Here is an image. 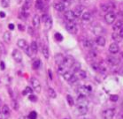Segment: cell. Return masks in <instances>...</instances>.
<instances>
[{
  "label": "cell",
  "instance_id": "cell-1",
  "mask_svg": "<svg viewBox=\"0 0 123 119\" xmlns=\"http://www.w3.org/2000/svg\"><path fill=\"white\" fill-rule=\"evenodd\" d=\"M115 20H116V14L113 11H109V12H107L105 14V21L106 24L112 25V23L115 22Z\"/></svg>",
  "mask_w": 123,
  "mask_h": 119
},
{
  "label": "cell",
  "instance_id": "cell-2",
  "mask_svg": "<svg viewBox=\"0 0 123 119\" xmlns=\"http://www.w3.org/2000/svg\"><path fill=\"white\" fill-rule=\"evenodd\" d=\"M115 116L114 108H106L102 112V116L104 119H112Z\"/></svg>",
  "mask_w": 123,
  "mask_h": 119
},
{
  "label": "cell",
  "instance_id": "cell-3",
  "mask_svg": "<svg viewBox=\"0 0 123 119\" xmlns=\"http://www.w3.org/2000/svg\"><path fill=\"white\" fill-rule=\"evenodd\" d=\"M92 32L93 34L97 36H101V34H103L105 33V29L100 24L98 23H96L92 26Z\"/></svg>",
  "mask_w": 123,
  "mask_h": 119
},
{
  "label": "cell",
  "instance_id": "cell-4",
  "mask_svg": "<svg viewBox=\"0 0 123 119\" xmlns=\"http://www.w3.org/2000/svg\"><path fill=\"white\" fill-rule=\"evenodd\" d=\"M74 62H75V60H74V58L72 56H67V57H64V60H63L62 64L64 66L67 67V68H71L72 65L74 64Z\"/></svg>",
  "mask_w": 123,
  "mask_h": 119
},
{
  "label": "cell",
  "instance_id": "cell-5",
  "mask_svg": "<svg viewBox=\"0 0 123 119\" xmlns=\"http://www.w3.org/2000/svg\"><path fill=\"white\" fill-rule=\"evenodd\" d=\"M66 29L67 30V32H69V33L72 34H77V31H78L77 26L75 25L74 22H67V24H66Z\"/></svg>",
  "mask_w": 123,
  "mask_h": 119
},
{
  "label": "cell",
  "instance_id": "cell-6",
  "mask_svg": "<svg viewBox=\"0 0 123 119\" xmlns=\"http://www.w3.org/2000/svg\"><path fill=\"white\" fill-rule=\"evenodd\" d=\"M88 106H84V105H77L75 108V114L78 115V116H83V115H86L88 113Z\"/></svg>",
  "mask_w": 123,
  "mask_h": 119
},
{
  "label": "cell",
  "instance_id": "cell-7",
  "mask_svg": "<svg viewBox=\"0 0 123 119\" xmlns=\"http://www.w3.org/2000/svg\"><path fill=\"white\" fill-rule=\"evenodd\" d=\"M30 82H31V85H32V87L34 88V90L37 93H40L41 92V83H40V81L37 79V78H32L30 79Z\"/></svg>",
  "mask_w": 123,
  "mask_h": 119
},
{
  "label": "cell",
  "instance_id": "cell-8",
  "mask_svg": "<svg viewBox=\"0 0 123 119\" xmlns=\"http://www.w3.org/2000/svg\"><path fill=\"white\" fill-rule=\"evenodd\" d=\"M77 90H78L79 94H81V95H85V96H86L87 94H89L90 92H91V86H80Z\"/></svg>",
  "mask_w": 123,
  "mask_h": 119
},
{
  "label": "cell",
  "instance_id": "cell-9",
  "mask_svg": "<svg viewBox=\"0 0 123 119\" xmlns=\"http://www.w3.org/2000/svg\"><path fill=\"white\" fill-rule=\"evenodd\" d=\"M12 58L17 63H21L22 62V55H21V53L19 50L14 49L12 52Z\"/></svg>",
  "mask_w": 123,
  "mask_h": 119
},
{
  "label": "cell",
  "instance_id": "cell-10",
  "mask_svg": "<svg viewBox=\"0 0 123 119\" xmlns=\"http://www.w3.org/2000/svg\"><path fill=\"white\" fill-rule=\"evenodd\" d=\"M76 102H77L78 105H84V106L89 105V100L87 99V97L85 95H81V94H79L78 98L76 100Z\"/></svg>",
  "mask_w": 123,
  "mask_h": 119
},
{
  "label": "cell",
  "instance_id": "cell-11",
  "mask_svg": "<svg viewBox=\"0 0 123 119\" xmlns=\"http://www.w3.org/2000/svg\"><path fill=\"white\" fill-rule=\"evenodd\" d=\"M64 16L68 22H74V20L76 19V17L74 16L73 11H70V10L69 11H65Z\"/></svg>",
  "mask_w": 123,
  "mask_h": 119
},
{
  "label": "cell",
  "instance_id": "cell-12",
  "mask_svg": "<svg viewBox=\"0 0 123 119\" xmlns=\"http://www.w3.org/2000/svg\"><path fill=\"white\" fill-rule=\"evenodd\" d=\"M106 62L108 64L112 65V66H114V65H117V64H120V59L113 57V56H109L106 59Z\"/></svg>",
  "mask_w": 123,
  "mask_h": 119
},
{
  "label": "cell",
  "instance_id": "cell-13",
  "mask_svg": "<svg viewBox=\"0 0 123 119\" xmlns=\"http://www.w3.org/2000/svg\"><path fill=\"white\" fill-rule=\"evenodd\" d=\"M82 45H83V47L87 50H92L93 47H94V43L90 39H84L83 41H82Z\"/></svg>",
  "mask_w": 123,
  "mask_h": 119
},
{
  "label": "cell",
  "instance_id": "cell-14",
  "mask_svg": "<svg viewBox=\"0 0 123 119\" xmlns=\"http://www.w3.org/2000/svg\"><path fill=\"white\" fill-rule=\"evenodd\" d=\"M109 51L110 53H112V54H117L119 51H120V47H119V45L117 43H111L109 46Z\"/></svg>",
  "mask_w": 123,
  "mask_h": 119
},
{
  "label": "cell",
  "instance_id": "cell-15",
  "mask_svg": "<svg viewBox=\"0 0 123 119\" xmlns=\"http://www.w3.org/2000/svg\"><path fill=\"white\" fill-rule=\"evenodd\" d=\"M83 9H84V7L83 6H76L75 8H74V10L73 11L74 16H75L76 18L81 16V15H82V12H83Z\"/></svg>",
  "mask_w": 123,
  "mask_h": 119
},
{
  "label": "cell",
  "instance_id": "cell-16",
  "mask_svg": "<svg viewBox=\"0 0 123 119\" xmlns=\"http://www.w3.org/2000/svg\"><path fill=\"white\" fill-rule=\"evenodd\" d=\"M96 43L98 45V46H101V47H104L105 43H106V41H105V38L103 37V36H97L96 38Z\"/></svg>",
  "mask_w": 123,
  "mask_h": 119
},
{
  "label": "cell",
  "instance_id": "cell-17",
  "mask_svg": "<svg viewBox=\"0 0 123 119\" xmlns=\"http://www.w3.org/2000/svg\"><path fill=\"white\" fill-rule=\"evenodd\" d=\"M32 23H33V26L36 28H39V27H40V23H41V19H40L39 15L36 14V15L33 17V20H32Z\"/></svg>",
  "mask_w": 123,
  "mask_h": 119
},
{
  "label": "cell",
  "instance_id": "cell-18",
  "mask_svg": "<svg viewBox=\"0 0 123 119\" xmlns=\"http://www.w3.org/2000/svg\"><path fill=\"white\" fill-rule=\"evenodd\" d=\"M101 10L104 11V12H109V11H112V4L107 3V4H102L101 5Z\"/></svg>",
  "mask_w": 123,
  "mask_h": 119
},
{
  "label": "cell",
  "instance_id": "cell-19",
  "mask_svg": "<svg viewBox=\"0 0 123 119\" xmlns=\"http://www.w3.org/2000/svg\"><path fill=\"white\" fill-rule=\"evenodd\" d=\"M43 24H44L45 30H50V28H51V27H52V19L49 16L48 17V19L43 22Z\"/></svg>",
  "mask_w": 123,
  "mask_h": 119
},
{
  "label": "cell",
  "instance_id": "cell-20",
  "mask_svg": "<svg viewBox=\"0 0 123 119\" xmlns=\"http://www.w3.org/2000/svg\"><path fill=\"white\" fill-rule=\"evenodd\" d=\"M81 18H82V20H83V21H85V22H90V21H91V20H92V15H91V13L88 12V11H86V12L82 13V15H81Z\"/></svg>",
  "mask_w": 123,
  "mask_h": 119
},
{
  "label": "cell",
  "instance_id": "cell-21",
  "mask_svg": "<svg viewBox=\"0 0 123 119\" xmlns=\"http://www.w3.org/2000/svg\"><path fill=\"white\" fill-rule=\"evenodd\" d=\"M54 8L56 9L58 11H64L66 9V6L62 2H58V3L54 4Z\"/></svg>",
  "mask_w": 123,
  "mask_h": 119
},
{
  "label": "cell",
  "instance_id": "cell-22",
  "mask_svg": "<svg viewBox=\"0 0 123 119\" xmlns=\"http://www.w3.org/2000/svg\"><path fill=\"white\" fill-rule=\"evenodd\" d=\"M81 70V64L79 62H74V64L71 67V71L70 72L73 73H76V72Z\"/></svg>",
  "mask_w": 123,
  "mask_h": 119
},
{
  "label": "cell",
  "instance_id": "cell-23",
  "mask_svg": "<svg viewBox=\"0 0 123 119\" xmlns=\"http://www.w3.org/2000/svg\"><path fill=\"white\" fill-rule=\"evenodd\" d=\"M64 56L62 55V54H57L56 56H55V57H54V59H55V63H56L58 65H59V64H62V63H63V60H64Z\"/></svg>",
  "mask_w": 123,
  "mask_h": 119
},
{
  "label": "cell",
  "instance_id": "cell-24",
  "mask_svg": "<svg viewBox=\"0 0 123 119\" xmlns=\"http://www.w3.org/2000/svg\"><path fill=\"white\" fill-rule=\"evenodd\" d=\"M75 76L78 78V79H85L87 78V73L83 70H80V71H78V72H76Z\"/></svg>",
  "mask_w": 123,
  "mask_h": 119
},
{
  "label": "cell",
  "instance_id": "cell-25",
  "mask_svg": "<svg viewBox=\"0 0 123 119\" xmlns=\"http://www.w3.org/2000/svg\"><path fill=\"white\" fill-rule=\"evenodd\" d=\"M123 27V20H121V19H119V20H117L116 22L113 24V28H112V29L114 31H118L120 28H121Z\"/></svg>",
  "mask_w": 123,
  "mask_h": 119
},
{
  "label": "cell",
  "instance_id": "cell-26",
  "mask_svg": "<svg viewBox=\"0 0 123 119\" xmlns=\"http://www.w3.org/2000/svg\"><path fill=\"white\" fill-rule=\"evenodd\" d=\"M35 6H36V8L37 10H42L44 7V2H43V0H37L36 4H35Z\"/></svg>",
  "mask_w": 123,
  "mask_h": 119
},
{
  "label": "cell",
  "instance_id": "cell-27",
  "mask_svg": "<svg viewBox=\"0 0 123 119\" xmlns=\"http://www.w3.org/2000/svg\"><path fill=\"white\" fill-rule=\"evenodd\" d=\"M3 39H4V41H5V42H7V43H9V42H11V40H12V34H11V33H10L9 31L6 32V33L4 34Z\"/></svg>",
  "mask_w": 123,
  "mask_h": 119
},
{
  "label": "cell",
  "instance_id": "cell-28",
  "mask_svg": "<svg viewBox=\"0 0 123 119\" xmlns=\"http://www.w3.org/2000/svg\"><path fill=\"white\" fill-rule=\"evenodd\" d=\"M42 53L43 55V57H44L46 59H48V58L50 57V52H49V49H48L47 46H43L42 48Z\"/></svg>",
  "mask_w": 123,
  "mask_h": 119
},
{
  "label": "cell",
  "instance_id": "cell-29",
  "mask_svg": "<svg viewBox=\"0 0 123 119\" xmlns=\"http://www.w3.org/2000/svg\"><path fill=\"white\" fill-rule=\"evenodd\" d=\"M29 46H30L31 50H32L34 54L37 53V51H38V44H37V42H36V41H33V42H31V44L29 45Z\"/></svg>",
  "mask_w": 123,
  "mask_h": 119
},
{
  "label": "cell",
  "instance_id": "cell-30",
  "mask_svg": "<svg viewBox=\"0 0 123 119\" xmlns=\"http://www.w3.org/2000/svg\"><path fill=\"white\" fill-rule=\"evenodd\" d=\"M67 67L64 66L63 64H59V67H58V70H57V72H58V73H59V74L63 75V74L65 73V72H67Z\"/></svg>",
  "mask_w": 123,
  "mask_h": 119
},
{
  "label": "cell",
  "instance_id": "cell-31",
  "mask_svg": "<svg viewBox=\"0 0 123 119\" xmlns=\"http://www.w3.org/2000/svg\"><path fill=\"white\" fill-rule=\"evenodd\" d=\"M40 65H41V61H40V59H36V60H34L33 63H32V67H33L34 70L39 69Z\"/></svg>",
  "mask_w": 123,
  "mask_h": 119
},
{
  "label": "cell",
  "instance_id": "cell-32",
  "mask_svg": "<svg viewBox=\"0 0 123 119\" xmlns=\"http://www.w3.org/2000/svg\"><path fill=\"white\" fill-rule=\"evenodd\" d=\"M48 94H49V96H50V98H52V99H55L57 97L56 92H55V90H54L53 88H51V87H49V88H48Z\"/></svg>",
  "mask_w": 123,
  "mask_h": 119
},
{
  "label": "cell",
  "instance_id": "cell-33",
  "mask_svg": "<svg viewBox=\"0 0 123 119\" xmlns=\"http://www.w3.org/2000/svg\"><path fill=\"white\" fill-rule=\"evenodd\" d=\"M23 50H24V52H25L28 57H33L34 53H33V51H32V50H31V48L29 45H27Z\"/></svg>",
  "mask_w": 123,
  "mask_h": 119
},
{
  "label": "cell",
  "instance_id": "cell-34",
  "mask_svg": "<svg viewBox=\"0 0 123 119\" xmlns=\"http://www.w3.org/2000/svg\"><path fill=\"white\" fill-rule=\"evenodd\" d=\"M17 44H18V46H19L20 49H24V48L28 45V43H27V42H26L25 40H23V39H20V40H18Z\"/></svg>",
  "mask_w": 123,
  "mask_h": 119
},
{
  "label": "cell",
  "instance_id": "cell-35",
  "mask_svg": "<svg viewBox=\"0 0 123 119\" xmlns=\"http://www.w3.org/2000/svg\"><path fill=\"white\" fill-rule=\"evenodd\" d=\"M73 75H74L73 72H65L64 74H63V78H64L65 80L69 81L70 79H71V78L73 77Z\"/></svg>",
  "mask_w": 123,
  "mask_h": 119
},
{
  "label": "cell",
  "instance_id": "cell-36",
  "mask_svg": "<svg viewBox=\"0 0 123 119\" xmlns=\"http://www.w3.org/2000/svg\"><path fill=\"white\" fill-rule=\"evenodd\" d=\"M112 39L114 40L115 42H120V41L122 40V38H121V37L119 35L118 32H114V33L112 34Z\"/></svg>",
  "mask_w": 123,
  "mask_h": 119
},
{
  "label": "cell",
  "instance_id": "cell-37",
  "mask_svg": "<svg viewBox=\"0 0 123 119\" xmlns=\"http://www.w3.org/2000/svg\"><path fill=\"white\" fill-rule=\"evenodd\" d=\"M1 112H3L4 114H6V115L9 116L11 110H10V108H9L7 105H4L3 107H2V111H1Z\"/></svg>",
  "mask_w": 123,
  "mask_h": 119
},
{
  "label": "cell",
  "instance_id": "cell-38",
  "mask_svg": "<svg viewBox=\"0 0 123 119\" xmlns=\"http://www.w3.org/2000/svg\"><path fill=\"white\" fill-rule=\"evenodd\" d=\"M67 102H68V104H69L70 106H74V98L71 95H69V94H67Z\"/></svg>",
  "mask_w": 123,
  "mask_h": 119
},
{
  "label": "cell",
  "instance_id": "cell-39",
  "mask_svg": "<svg viewBox=\"0 0 123 119\" xmlns=\"http://www.w3.org/2000/svg\"><path fill=\"white\" fill-rule=\"evenodd\" d=\"M91 67H92L93 70H95L97 72H99L101 68V65L99 64H98V63H92V64H91Z\"/></svg>",
  "mask_w": 123,
  "mask_h": 119
},
{
  "label": "cell",
  "instance_id": "cell-40",
  "mask_svg": "<svg viewBox=\"0 0 123 119\" xmlns=\"http://www.w3.org/2000/svg\"><path fill=\"white\" fill-rule=\"evenodd\" d=\"M1 6L4 8H7L10 6V0H1Z\"/></svg>",
  "mask_w": 123,
  "mask_h": 119
},
{
  "label": "cell",
  "instance_id": "cell-41",
  "mask_svg": "<svg viewBox=\"0 0 123 119\" xmlns=\"http://www.w3.org/2000/svg\"><path fill=\"white\" fill-rule=\"evenodd\" d=\"M78 78L76 77L75 75L74 74L73 75V77L71 78V79H69V81H68V82H69L70 84H72V85H74V84H75V83H77V82H78Z\"/></svg>",
  "mask_w": 123,
  "mask_h": 119
},
{
  "label": "cell",
  "instance_id": "cell-42",
  "mask_svg": "<svg viewBox=\"0 0 123 119\" xmlns=\"http://www.w3.org/2000/svg\"><path fill=\"white\" fill-rule=\"evenodd\" d=\"M32 93H33V90H32V88H31L30 86H27L25 90H24V91L22 92L23 95H26L27 94H32Z\"/></svg>",
  "mask_w": 123,
  "mask_h": 119
},
{
  "label": "cell",
  "instance_id": "cell-43",
  "mask_svg": "<svg viewBox=\"0 0 123 119\" xmlns=\"http://www.w3.org/2000/svg\"><path fill=\"white\" fill-rule=\"evenodd\" d=\"M37 114L36 111H32L28 115V119H37Z\"/></svg>",
  "mask_w": 123,
  "mask_h": 119
},
{
  "label": "cell",
  "instance_id": "cell-44",
  "mask_svg": "<svg viewBox=\"0 0 123 119\" xmlns=\"http://www.w3.org/2000/svg\"><path fill=\"white\" fill-rule=\"evenodd\" d=\"M55 39H56L58 42H62V40H63V36H62L59 33H56L55 34Z\"/></svg>",
  "mask_w": 123,
  "mask_h": 119
},
{
  "label": "cell",
  "instance_id": "cell-45",
  "mask_svg": "<svg viewBox=\"0 0 123 119\" xmlns=\"http://www.w3.org/2000/svg\"><path fill=\"white\" fill-rule=\"evenodd\" d=\"M97 56H98V54H97V52H96L95 50H90V57L91 58H96L97 57Z\"/></svg>",
  "mask_w": 123,
  "mask_h": 119
},
{
  "label": "cell",
  "instance_id": "cell-46",
  "mask_svg": "<svg viewBox=\"0 0 123 119\" xmlns=\"http://www.w3.org/2000/svg\"><path fill=\"white\" fill-rule=\"evenodd\" d=\"M28 99H29V101H31V102H34L37 101V96H36V95H34V94H30V95H29V98H28Z\"/></svg>",
  "mask_w": 123,
  "mask_h": 119
},
{
  "label": "cell",
  "instance_id": "cell-47",
  "mask_svg": "<svg viewBox=\"0 0 123 119\" xmlns=\"http://www.w3.org/2000/svg\"><path fill=\"white\" fill-rule=\"evenodd\" d=\"M118 98H119V96L116 95V94H112V95H111V97H110L111 101H112V102H117Z\"/></svg>",
  "mask_w": 123,
  "mask_h": 119
},
{
  "label": "cell",
  "instance_id": "cell-48",
  "mask_svg": "<svg viewBox=\"0 0 123 119\" xmlns=\"http://www.w3.org/2000/svg\"><path fill=\"white\" fill-rule=\"evenodd\" d=\"M7 118H8V116L0 111V119H7Z\"/></svg>",
  "mask_w": 123,
  "mask_h": 119
},
{
  "label": "cell",
  "instance_id": "cell-49",
  "mask_svg": "<svg viewBox=\"0 0 123 119\" xmlns=\"http://www.w3.org/2000/svg\"><path fill=\"white\" fill-rule=\"evenodd\" d=\"M12 107H13V109L17 110V109L19 108V105H18V102H15V101H13V102H12Z\"/></svg>",
  "mask_w": 123,
  "mask_h": 119
},
{
  "label": "cell",
  "instance_id": "cell-50",
  "mask_svg": "<svg viewBox=\"0 0 123 119\" xmlns=\"http://www.w3.org/2000/svg\"><path fill=\"white\" fill-rule=\"evenodd\" d=\"M117 32H118V34H119V35H120V37L123 39V27L121 28H120V29L117 31Z\"/></svg>",
  "mask_w": 123,
  "mask_h": 119
},
{
  "label": "cell",
  "instance_id": "cell-51",
  "mask_svg": "<svg viewBox=\"0 0 123 119\" xmlns=\"http://www.w3.org/2000/svg\"><path fill=\"white\" fill-rule=\"evenodd\" d=\"M28 32L29 34H31V35H33L34 34V30H33V28H31V27H28Z\"/></svg>",
  "mask_w": 123,
  "mask_h": 119
},
{
  "label": "cell",
  "instance_id": "cell-52",
  "mask_svg": "<svg viewBox=\"0 0 123 119\" xmlns=\"http://www.w3.org/2000/svg\"><path fill=\"white\" fill-rule=\"evenodd\" d=\"M0 68H1L2 71H4V70L6 69V64H5V63H4L3 61L0 63Z\"/></svg>",
  "mask_w": 123,
  "mask_h": 119
},
{
  "label": "cell",
  "instance_id": "cell-53",
  "mask_svg": "<svg viewBox=\"0 0 123 119\" xmlns=\"http://www.w3.org/2000/svg\"><path fill=\"white\" fill-rule=\"evenodd\" d=\"M48 17H49V15L48 14H43L42 16V20H43V22H44L45 20L48 19Z\"/></svg>",
  "mask_w": 123,
  "mask_h": 119
},
{
  "label": "cell",
  "instance_id": "cell-54",
  "mask_svg": "<svg viewBox=\"0 0 123 119\" xmlns=\"http://www.w3.org/2000/svg\"><path fill=\"white\" fill-rule=\"evenodd\" d=\"M118 72L120 73V74L123 75V65L121 67H120V69H119V71H118Z\"/></svg>",
  "mask_w": 123,
  "mask_h": 119
},
{
  "label": "cell",
  "instance_id": "cell-55",
  "mask_svg": "<svg viewBox=\"0 0 123 119\" xmlns=\"http://www.w3.org/2000/svg\"><path fill=\"white\" fill-rule=\"evenodd\" d=\"M9 29H10V30H13V29H14V25H13V24H9Z\"/></svg>",
  "mask_w": 123,
  "mask_h": 119
},
{
  "label": "cell",
  "instance_id": "cell-56",
  "mask_svg": "<svg viewBox=\"0 0 123 119\" xmlns=\"http://www.w3.org/2000/svg\"><path fill=\"white\" fill-rule=\"evenodd\" d=\"M0 17H1V18H5V17H6V13H5L4 11H0Z\"/></svg>",
  "mask_w": 123,
  "mask_h": 119
},
{
  "label": "cell",
  "instance_id": "cell-57",
  "mask_svg": "<svg viewBox=\"0 0 123 119\" xmlns=\"http://www.w3.org/2000/svg\"><path fill=\"white\" fill-rule=\"evenodd\" d=\"M18 27H19V29H20V31L24 30V27H23L22 25H20H20H18Z\"/></svg>",
  "mask_w": 123,
  "mask_h": 119
},
{
  "label": "cell",
  "instance_id": "cell-58",
  "mask_svg": "<svg viewBox=\"0 0 123 119\" xmlns=\"http://www.w3.org/2000/svg\"><path fill=\"white\" fill-rule=\"evenodd\" d=\"M2 54H3V46H2V47L0 46V57H1Z\"/></svg>",
  "mask_w": 123,
  "mask_h": 119
},
{
  "label": "cell",
  "instance_id": "cell-59",
  "mask_svg": "<svg viewBox=\"0 0 123 119\" xmlns=\"http://www.w3.org/2000/svg\"><path fill=\"white\" fill-rule=\"evenodd\" d=\"M19 119H28V118L25 116H20V117H19Z\"/></svg>",
  "mask_w": 123,
  "mask_h": 119
},
{
  "label": "cell",
  "instance_id": "cell-60",
  "mask_svg": "<svg viewBox=\"0 0 123 119\" xmlns=\"http://www.w3.org/2000/svg\"><path fill=\"white\" fill-rule=\"evenodd\" d=\"M2 107V101H1V99H0V108Z\"/></svg>",
  "mask_w": 123,
  "mask_h": 119
},
{
  "label": "cell",
  "instance_id": "cell-61",
  "mask_svg": "<svg viewBox=\"0 0 123 119\" xmlns=\"http://www.w3.org/2000/svg\"><path fill=\"white\" fill-rule=\"evenodd\" d=\"M49 1H50V0H45V2H49Z\"/></svg>",
  "mask_w": 123,
  "mask_h": 119
},
{
  "label": "cell",
  "instance_id": "cell-62",
  "mask_svg": "<svg viewBox=\"0 0 123 119\" xmlns=\"http://www.w3.org/2000/svg\"><path fill=\"white\" fill-rule=\"evenodd\" d=\"M121 107H122V108H123V102H122V104H121Z\"/></svg>",
  "mask_w": 123,
  "mask_h": 119
},
{
  "label": "cell",
  "instance_id": "cell-63",
  "mask_svg": "<svg viewBox=\"0 0 123 119\" xmlns=\"http://www.w3.org/2000/svg\"><path fill=\"white\" fill-rule=\"evenodd\" d=\"M121 13H122V15H123V10H122V11H121Z\"/></svg>",
  "mask_w": 123,
  "mask_h": 119
}]
</instances>
